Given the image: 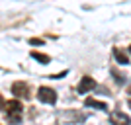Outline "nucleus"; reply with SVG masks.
Segmentation results:
<instances>
[{
  "instance_id": "8",
  "label": "nucleus",
  "mask_w": 131,
  "mask_h": 125,
  "mask_svg": "<svg viewBox=\"0 0 131 125\" xmlns=\"http://www.w3.org/2000/svg\"><path fill=\"white\" fill-rule=\"evenodd\" d=\"M31 59H35V61H39V63H43V65H47V63H49L51 61V57L49 55H43V53H37V51H31Z\"/></svg>"
},
{
  "instance_id": "11",
  "label": "nucleus",
  "mask_w": 131,
  "mask_h": 125,
  "mask_svg": "<svg viewBox=\"0 0 131 125\" xmlns=\"http://www.w3.org/2000/svg\"><path fill=\"white\" fill-rule=\"evenodd\" d=\"M2 108H6V102H4V98L0 96V109H2Z\"/></svg>"
},
{
  "instance_id": "4",
  "label": "nucleus",
  "mask_w": 131,
  "mask_h": 125,
  "mask_svg": "<svg viewBox=\"0 0 131 125\" xmlns=\"http://www.w3.org/2000/svg\"><path fill=\"white\" fill-rule=\"evenodd\" d=\"M110 123L112 125H131V117L123 111H112L110 113Z\"/></svg>"
},
{
  "instance_id": "6",
  "label": "nucleus",
  "mask_w": 131,
  "mask_h": 125,
  "mask_svg": "<svg viewBox=\"0 0 131 125\" xmlns=\"http://www.w3.org/2000/svg\"><path fill=\"white\" fill-rule=\"evenodd\" d=\"M114 57H115V61H117L119 65H123V66L129 65V57H127V53H123V51L117 49V47L114 49Z\"/></svg>"
},
{
  "instance_id": "9",
  "label": "nucleus",
  "mask_w": 131,
  "mask_h": 125,
  "mask_svg": "<svg viewBox=\"0 0 131 125\" xmlns=\"http://www.w3.org/2000/svg\"><path fill=\"white\" fill-rule=\"evenodd\" d=\"M112 74H114L115 78H117V82H125V78H123V76H121V74H119L117 71H112Z\"/></svg>"
},
{
  "instance_id": "3",
  "label": "nucleus",
  "mask_w": 131,
  "mask_h": 125,
  "mask_svg": "<svg viewBox=\"0 0 131 125\" xmlns=\"http://www.w3.org/2000/svg\"><path fill=\"white\" fill-rule=\"evenodd\" d=\"M12 94L16 96V98H29V94H31V90H29V84L24 80H18L12 84Z\"/></svg>"
},
{
  "instance_id": "5",
  "label": "nucleus",
  "mask_w": 131,
  "mask_h": 125,
  "mask_svg": "<svg viewBox=\"0 0 131 125\" xmlns=\"http://www.w3.org/2000/svg\"><path fill=\"white\" fill-rule=\"evenodd\" d=\"M92 88H96V82H94L90 76H84L80 80V84H78V94H86V92H90Z\"/></svg>"
},
{
  "instance_id": "2",
  "label": "nucleus",
  "mask_w": 131,
  "mask_h": 125,
  "mask_svg": "<svg viewBox=\"0 0 131 125\" xmlns=\"http://www.w3.org/2000/svg\"><path fill=\"white\" fill-rule=\"evenodd\" d=\"M37 98L41 100L43 104H49V106H53V104H57V92H55L53 88L41 86V88L37 90Z\"/></svg>"
},
{
  "instance_id": "1",
  "label": "nucleus",
  "mask_w": 131,
  "mask_h": 125,
  "mask_svg": "<svg viewBox=\"0 0 131 125\" xmlns=\"http://www.w3.org/2000/svg\"><path fill=\"white\" fill-rule=\"evenodd\" d=\"M6 117L10 123H20L22 121V111H24V106L20 104V100H10L6 102Z\"/></svg>"
},
{
  "instance_id": "10",
  "label": "nucleus",
  "mask_w": 131,
  "mask_h": 125,
  "mask_svg": "<svg viewBox=\"0 0 131 125\" xmlns=\"http://www.w3.org/2000/svg\"><path fill=\"white\" fill-rule=\"evenodd\" d=\"M29 43H31V45H41L43 41H41V39H29Z\"/></svg>"
},
{
  "instance_id": "13",
  "label": "nucleus",
  "mask_w": 131,
  "mask_h": 125,
  "mask_svg": "<svg viewBox=\"0 0 131 125\" xmlns=\"http://www.w3.org/2000/svg\"><path fill=\"white\" fill-rule=\"evenodd\" d=\"M129 51H131V49H129Z\"/></svg>"
},
{
  "instance_id": "12",
  "label": "nucleus",
  "mask_w": 131,
  "mask_h": 125,
  "mask_svg": "<svg viewBox=\"0 0 131 125\" xmlns=\"http://www.w3.org/2000/svg\"><path fill=\"white\" fill-rule=\"evenodd\" d=\"M127 104H129V108H131V98H129V100H127Z\"/></svg>"
},
{
  "instance_id": "7",
  "label": "nucleus",
  "mask_w": 131,
  "mask_h": 125,
  "mask_svg": "<svg viewBox=\"0 0 131 125\" xmlns=\"http://www.w3.org/2000/svg\"><path fill=\"white\" fill-rule=\"evenodd\" d=\"M84 104H86L88 108H96V109H108V104H106V102H98V100H94V98H88Z\"/></svg>"
}]
</instances>
